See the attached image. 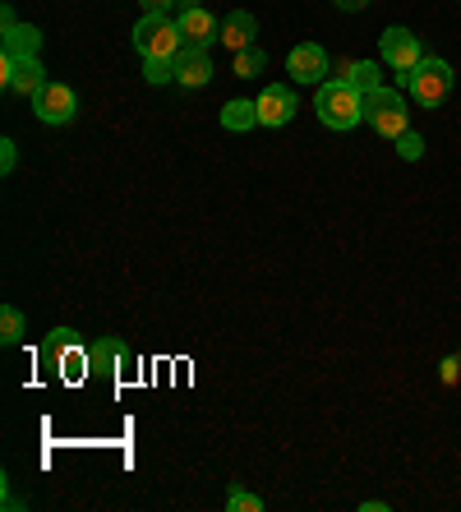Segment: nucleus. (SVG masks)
Listing matches in <instances>:
<instances>
[{
    "label": "nucleus",
    "instance_id": "423d86ee",
    "mask_svg": "<svg viewBox=\"0 0 461 512\" xmlns=\"http://www.w3.org/2000/svg\"><path fill=\"white\" fill-rule=\"evenodd\" d=\"M379 56L388 70H397V79L402 74H411L420 60H425V47H420V37L411 33V28H388V33L379 37Z\"/></svg>",
    "mask_w": 461,
    "mask_h": 512
},
{
    "label": "nucleus",
    "instance_id": "9b49d317",
    "mask_svg": "<svg viewBox=\"0 0 461 512\" xmlns=\"http://www.w3.org/2000/svg\"><path fill=\"white\" fill-rule=\"evenodd\" d=\"M286 74L296 79V84H323V74H328V51L319 42H300L291 56H286Z\"/></svg>",
    "mask_w": 461,
    "mask_h": 512
},
{
    "label": "nucleus",
    "instance_id": "a211bd4d",
    "mask_svg": "<svg viewBox=\"0 0 461 512\" xmlns=\"http://www.w3.org/2000/svg\"><path fill=\"white\" fill-rule=\"evenodd\" d=\"M346 84H355L360 93H374V88H383L379 65H374V60H360V65H351V70H346Z\"/></svg>",
    "mask_w": 461,
    "mask_h": 512
},
{
    "label": "nucleus",
    "instance_id": "dca6fc26",
    "mask_svg": "<svg viewBox=\"0 0 461 512\" xmlns=\"http://www.w3.org/2000/svg\"><path fill=\"white\" fill-rule=\"evenodd\" d=\"M254 125H259V107H254V102L236 97V102H226L222 107V130L245 134V130H254Z\"/></svg>",
    "mask_w": 461,
    "mask_h": 512
},
{
    "label": "nucleus",
    "instance_id": "2eb2a0df",
    "mask_svg": "<svg viewBox=\"0 0 461 512\" xmlns=\"http://www.w3.org/2000/svg\"><path fill=\"white\" fill-rule=\"evenodd\" d=\"M37 47H42V33H37L33 24H5V37H0V51L5 56H37Z\"/></svg>",
    "mask_w": 461,
    "mask_h": 512
},
{
    "label": "nucleus",
    "instance_id": "0eeeda50",
    "mask_svg": "<svg viewBox=\"0 0 461 512\" xmlns=\"http://www.w3.org/2000/svg\"><path fill=\"white\" fill-rule=\"evenodd\" d=\"M0 84L14 97H37L42 84H47V70L37 56H5L0 60Z\"/></svg>",
    "mask_w": 461,
    "mask_h": 512
},
{
    "label": "nucleus",
    "instance_id": "6e6552de",
    "mask_svg": "<svg viewBox=\"0 0 461 512\" xmlns=\"http://www.w3.org/2000/svg\"><path fill=\"white\" fill-rule=\"evenodd\" d=\"M120 370H130V346H125V342L102 337V342L88 346V379L120 383Z\"/></svg>",
    "mask_w": 461,
    "mask_h": 512
},
{
    "label": "nucleus",
    "instance_id": "1a4fd4ad",
    "mask_svg": "<svg viewBox=\"0 0 461 512\" xmlns=\"http://www.w3.org/2000/svg\"><path fill=\"white\" fill-rule=\"evenodd\" d=\"M33 111H37V120H42V125H70L74 111H79V97H74V88L47 79V84H42V93L33 97Z\"/></svg>",
    "mask_w": 461,
    "mask_h": 512
},
{
    "label": "nucleus",
    "instance_id": "aec40b11",
    "mask_svg": "<svg viewBox=\"0 0 461 512\" xmlns=\"http://www.w3.org/2000/svg\"><path fill=\"white\" fill-rule=\"evenodd\" d=\"M143 79H148V84H171V79H176V60L171 56H148L143 60Z\"/></svg>",
    "mask_w": 461,
    "mask_h": 512
},
{
    "label": "nucleus",
    "instance_id": "7ed1b4c3",
    "mask_svg": "<svg viewBox=\"0 0 461 512\" xmlns=\"http://www.w3.org/2000/svg\"><path fill=\"white\" fill-rule=\"evenodd\" d=\"M42 365L56 370V379L65 383H83L88 379V346H79V333L74 328H56L42 346Z\"/></svg>",
    "mask_w": 461,
    "mask_h": 512
},
{
    "label": "nucleus",
    "instance_id": "9d476101",
    "mask_svg": "<svg viewBox=\"0 0 461 512\" xmlns=\"http://www.w3.org/2000/svg\"><path fill=\"white\" fill-rule=\"evenodd\" d=\"M254 107H259V125L282 130V125H291V116H296V93L286 84H268L259 97H254Z\"/></svg>",
    "mask_w": 461,
    "mask_h": 512
},
{
    "label": "nucleus",
    "instance_id": "b1692460",
    "mask_svg": "<svg viewBox=\"0 0 461 512\" xmlns=\"http://www.w3.org/2000/svg\"><path fill=\"white\" fill-rule=\"evenodd\" d=\"M143 5V14H166V10H176L180 0H139Z\"/></svg>",
    "mask_w": 461,
    "mask_h": 512
},
{
    "label": "nucleus",
    "instance_id": "f8f14e48",
    "mask_svg": "<svg viewBox=\"0 0 461 512\" xmlns=\"http://www.w3.org/2000/svg\"><path fill=\"white\" fill-rule=\"evenodd\" d=\"M176 24L185 33V47H213V37H222V24L203 5H190V10H176Z\"/></svg>",
    "mask_w": 461,
    "mask_h": 512
},
{
    "label": "nucleus",
    "instance_id": "6ab92c4d",
    "mask_svg": "<svg viewBox=\"0 0 461 512\" xmlns=\"http://www.w3.org/2000/svg\"><path fill=\"white\" fill-rule=\"evenodd\" d=\"M263 70H268V56H263L259 47L236 51V74H240V79H259Z\"/></svg>",
    "mask_w": 461,
    "mask_h": 512
},
{
    "label": "nucleus",
    "instance_id": "412c9836",
    "mask_svg": "<svg viewBox=\"0 0 461 512\" xmlns=\"http://www.w3.org/2000/svg\"><path fill=\"white\" fill-rule=\"evenodd\" d=\"M226 508L231 512H263V499L259 494H249V489H231V494H226Z\"/></svg>",
    "mask_w": 461,
    "mask_h": 512
},
{
    "label": "nucleus",
    "instance_id": "20e7f679",
    "mask_svg": "<svg viewBox=\"0 0 461 512\" xmlns=\"http://www.w3.org/2000/svg\"><path fill=\"white\" fill-rule=\"evenodd\" d=\"M365 120H369V130H379L383 139H397V134L411 130V111H406L402 93L388 84L365 93Z\"/></svg>",
    "mask_w": 461,
    "mask_h": 512
},
{
    "label": "nucleus",
    "instance_id": "4be33fe9",
    "mask_svg": "<svg viewBox=\"0 0 461 512\" xmlns=\"http://www.w3.org/2000/svg\"><path fill=\"white\" fill-rule=\"evenodd\" d=\"M392 143H397V153H402L406 162H420V157H425V139H420V134H415V130L397 134V139H392Z\"/></svg>",
    "mask_w": 461,
    "mask_h": 512
},
{
    "label": "nucleus",
    "instance_id": "4468645a",
    "mask_svg": "<svg viewBox=\"0 0 461 512\" xmlns=\"http://www.w3.org/2000/svg\"><path fill=\"white\" fill-rule=\"evenodd\" d=\"M254 37H259V19L249 10H231L222 19V47H231V51H245V47H254Z\"/></svg>",
    "mask_w": 461,
    "mask_h": 512
},
{
    "label": "nucleus",
    "instance_id": "5701e85b",
    "mask_svg": "<svg viewBox=\"0 0 461 512\" xmlns=\"http://www.w3.org/2000/svg\"><path fill=\"white\" fill-rule=\"evenodd\" d=\"M14 167H19V148H14V139H5V143H0V171L10 176Z\"/></svg>",
    "mask_w": 461,
    "mask_h": 512
},
{
    "label": "nucleus",
    "instance_id": "39448f33",
    "mask_svg": "<svg viewBox=\"0 0 461 512\" xmlns=\"http://www.w3.org/2000/svg\"><path fill=\"white\" fill-rule=\"evenodd\" d=\"M134 47H139V56H171L176 60V51L185 47V33H180V24L171 19V14H143L139 24H134Z\"/></svg>",
    "mask_w": 461,
    "mask_h": 512
},
{
    "label": "nucleus",
    "instance_id": "f03ea898",
    "mask_svg": "<svg viewBox=\"0 0 461 512\" xmlns=\"http://www.w3.org/2000/svg\"><path fill=\"white\" fill-rule=\"evenodd\" d=\"M452 79H457V74H452V65L448 60H438V56H425L420 60V65H415L411 74H402V79H397V84L406 88V93L415 97V102H420V107H443V102H448V93H452Z\"/></svg>",
    "mask_w": 461,
    "mask_h": 512
},
{
    "label": "nucleus",
    "instance_id": "ddd939ff",
    "mask_svg": "<svg viewBox=\"0 0 461 512\" xmlns=\"http://www.w3.org/2000/svg\"><path fill=\"white\" fill-rule=\"evenodd\" d=\"M208 79H213V56H208V47H180L176 51V84L203 88Z\"/></svg>",
    "mask_w": 461,
    "mask_h": 512
},
{
    "label": "nucleus",
    "instance_id": "f257e3e1",
    "mask_svg": "<svg viewBox=\"0 0 461 512\" xmlns=\"http://www.w3.org/2000/svg\"><path fill=\"white\" fill-rule=\"evenodd\" d=\"M314 111L328 130H355L360 120H365V93L346 79H328L319 84V97H314Z\"/></svg>",
    "mask_w": 461,
    "mask_h": 512
},
{
    "label": "nucleus",
    "instance_id": "393cba45",
    "mask_svg": "<svg viewBox=\"0 0 461 512\" xmlns=\"http://www.w3.org/2000/svg\"><path fill=\"white\" fill-rule=\"evenodd\" d=\"M337 10H346V14H360V10H369V0H337Z\"/></svg>",
    "mask_w": 461,
    "mask_h": 512
},
{
    "label": "nucleus",
    "instance_id": "f3484780",
    "mask_svg": "<svg viewBox=\"0 0 461 512\" xmlns=\"http://www.w3.org/2000/svg\"><path fill=\"white\" fill-rule=\"evenodd\" d=\"M0 342L5 346L24 342V310H19V305H5V310H0Z\"/></svg>",
    "mask_w": 461,
    "mask_h": 512
}]
</instances>
